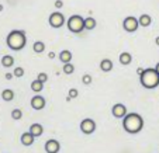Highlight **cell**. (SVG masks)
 <instances>
[{
	"label": "cell",
	"mask_w": 159,
	"mask_h": 153,
	"mask_svg": "<svg viewBox=\"0 0 159 153\" xmlns=\"http://www.w3.org/2000/svg\"><path fill=\"white\" fill-rule=\"evenodd\" d=\"M155 69H156V70H158V73H159V62H158V63H156V66H155Z\"/></svg>",
	"instance_id": "cell-33"
},
{
	"label": "cell",
	"mask_w": 159,
	"mask_h": 153,
	"mask_svg": "<svg viewBox=\"0 0 159 153\" xmlns=\"http://www.w3.org/2000/svg\"><path fill=\"white\" fill-rule=\"evenodd\" d=\"M49 25H51L52 28H61L63 24H65V17H63L62 13H52L51 15H49V20H48Z\"/></svg>",
	"instance_id": "cell-6"
},
{
	"label": "cell",
	"mask_w": 159,
	"mask_h": 153,
	"mask_svg": "<svg viewBox=\"0 0 159 153\" xmlns=\"http://www.w3.org/2000/svg\"><path fill=\"white\" fill-rule=\"evenodd\" d=\"M11 118L13 120H21V118H23V111H21L20 108H16V110H13L11 111Z\"/></svg>",
	"instance_id": "cell-23"
},
{
	"label": "cell",
	"mask_w": 159,
	"mask_h": 153,
	"mask_svg": "<svg viewBox=\"0 0 159 153\" xmlns=\"http://www.w3.org/2000/svg\"><path fill=\"white\" fill-rule=\"evenodd\" d=\"M59 60L62 63H68L72 60V52L68 51V49H63L62 52L59 54Z\"/></svg>",
	"instance_id": "cell-13"
},
{
	"label": "cell",
	"mask_w": 159,
	"mask_h": 153,
	"mask_svg": "<svg viewBox=\"0 0 159 153\" xmlns=\"http://www.w3.org/2000/svg\"><path fill=\"white\" fill-rule=\"evenodd\" d=\"M100 69H102L103 72H110V70H113V62H111L110 59H103L102 62H100Z\"/></svg>",
	"instance_id": "cell-15"
},
{
	"label": "cell",
	"mask_w": 159,
	"mask_h": 153,
	"mask_svg": "<svg viewBox=\"0 0 159 153\" xmlns=\"http://www.w3.org/2000/svg\"><path fill=\"white\" fill-rule=\"evenodd\" d=\"M80 131L84 133V135H90L96 131V122L90 118H84L80 122Z\"/></svg>",
	"instance_id": "cell-7"
},
{
	"label": "cell",
	"mask_w": 159,
	"mask_h": 153,
	"mask_svg": "<svg viewBox=\"0 0 159 153\" xmlns=\"http://www.w3.org/2000/svg\"><path fill=\"white\" fill-rule=\"evenodd\" d=\"M2 65H3L4 68H11L13 65H14V58H13L11 55H4V56L2 58Z\"/></svg>",
	"instance_id": "cell-16"
},
{
	"label": "cell",
	"mask_w": 159,
	"mask_h": 153,
	"mask_svg": "<svg viewBox=\"0 0 159 153\" xmlns=\"http://www.w3.org/2000/svg\"><path fill=\"white\" fill-rule=\"evenodd\" d=\"M13 73H14L16 77H23V76H24V69L18 66V68H16L14 72H13Z\"/></svg>",
	"instance_id": "cell-24"
},
{
	"label": "cell",
	"mask_w": 159,
	"mask_h": 153,
	"mask_svg": "<svg viewBox=\"0 0 159 153\" xmlns=\"http://www.w3.org/2000/svg\"><path fill=\"white\" fill-rule=\"evenodd\" d=\"M2 98H3L4 101H11V100L14 98V91L10 90V89L3 90V91H2Z\"/></svg>",
	"instance_id": "cell-20"
},
{
	"label": "cell",
	"mask_w": 159,
	"mask_h": 153,
	"mask_svg": "<svg viewBox=\"0 0 159 153\" xmlns=\"http://www.w3.org/2000/svg\"><path fill=\"white\" fill-rule=\"evenodd\" d=\"M68 96H69L70 98H76V97L79 96V91L76 90V89H70V90L68 91Z\"/></svg>",
	"instance_id": "cell-26"
},
{
	"label": "cell",
	"mask_w": 159,
	"mask_h": 153,
	"mask_svg": "<svg viewBox=\"0 0 159 153\" xmlns=\"http://www.w3.org/2000/svg\"><path fill=\"white\" fill-rule=\"evenodd\" d=\"M155 44L159 46V37H156V38H155Z\"/></svg>",
	"instance_id": "cell-32"
},
{
	"label": "cell",
	"mask_w": 159,
	"mask_h": 153,
	"mask_svg": "<svg viewBox=\"0 0 159 153\" xmlns=\"http://www.w3.org/2000/svg\"><path fill=\"white\" fill-rule=\"evenodd\" d=\"M111 112H113V115L116 118H124L127 115V107L124 104H121V103H117V104L113 105Z\"/></svg>",
	"instance_id": "cell-8"
},
{
	"label": "cell",
	"mask_w": 159,
	"mask_h": 153,
	"mask_svg": "<svg viewBox=\"0 0 159 153\" xmlns=\"http://www.w3.org/2000/svg\"><path fill=\"white\" fill-rule=\"evenodd\" d=\"M7 46L13 51H21V49L25 46L27 44V37H25V33L21 30H13L11 33L7 35Z\"/></svg>",
	"instance_id": "cell-2"
},
{
	"label": "cell",
	"mask_w": 159,
	"mask_h": 153,
	"mask_svg": "<svg viewBox=\"0 0 159 153\" xmlns=\"http://www.w3.org/2000/svg\"><path fill=\"white\" fill-rule=\"evenodd\" d=\"M31 107H33L34 110H37V111L42 110V108L45 107V98L42 96H34L33 98H31Z\"/></svg>",
	"instance_id": "cell-10"
},
{
	"label": "cell",
	"mask_w": 159,
	"mask_h": 153,
	"mask_svg": "<svg viewBox=\"0 0 159 153\" xmlns=\"http://www.w3.org/2000/svg\"><path fill=\"white\" fill-rule=\"evenodd\" d=\"M73 70H75V66H73L70 62L63 63V73H66V75H72Z\"/></svg>",
	"instance_id": "cell-22"
},
{
	"label": "cell",
	"mask_w": 159,
	"mask_h": 153,
	"mask_svg": "<svg viewBox=\"0 0 159 153\" xmlns=\"http://www.w3.org/2000/svg\"><path fill=\"white\" fill-rule=\"evenodd\" d=\"M142 72H144V69H142V68H138V69H137V73H138V75H141Z\"/></svg>",
	"instance_id": "cell-31"
},
{
	"label": "cell",
	"mask_w": 159,
	"mask_h": 153,
	"mask_svg": "<svg viewBox=\"0 0 159 153\" xmlns=\"http://www.w3.org/2000/svg\"><path fill=\"white\" fill-rule=\"evenodd\" d=\"M139 80H141V84L145 87V89H156L159 86V73L156 69L153 68H148L144 72L139 75Z\"/></svg>",
	"instance_id": "cell-3"
},
{
	"label": "cell",
	"mask_w": 159,
	"mask_h": 153,
	"mask_svg": "<svg viewBox=\"0 0 159 153\" xmlns=\"http://www.w3.org/2000/svg\"><path fill=\"white\" fill-rule=\"evenodd\" d=\"M38 80L45 83V81L48 80V75H47V73H38Z\"/></svg>",
	"instance_id": "cell-27"
},
{
	"label": "cell",
	"mask_w": 159,
	"mask_h": 153,
	"mask_svg": "<svg viewBox=\"0 0 159 153\" xmlns=\"http://www.w3.org/2000/svg\"><path fill=\"white\" fill-rule=\"evenodd\" d=\"M138 21H139V25H141V27H149L151 23H152V17H151L149 14H142Z\"/></svg>",
	"instance_id": "cell-14"
},
{
	"label": "cell",
	"mask_w": 159,
	"mask_h": 153,
	"mask_svg": "<svg viewBox=\"0 0 159 153\" xmlns=\"http://www.w3.org/2000/svg\"><path fill=\"white\" fill-rule=\"evenodd\" d=\"M118 59H120L121 65H125V66H127V65H129V63H131L132 58H131V55H129L128 52H123V54H120Z\"/></svg>",
	"instance_id": "cell-17"
},
{
	"label": "cell",
	"mask_w": 159,
	"mask_h": 153,
	"mask_svg": "<svg viewBox=\"0 0 159 153\" xmlns=\"http://www.w3.org/2000/svg\"><path fill=\"white\" fill-rule=\"evenodd\" d=\"M123 27H124V30H125L127 33H135V31L138 30V27H139V21L137 20L135 17H132V15H128V17L124 18Z\"/></svg>",
	"instance_id": "cell-5"
},
{
	"label": "cell",
	"mask_w": 159,
	"mask_h": 153,
	"mask_svg": "<svg viewBox=\"0 0 159 153\" xmlns=\"http://www.w3.org/2000/svg\"><path fill=\"white\" fill-rule=\"evenodd\" d=\"M44 84L45 83H42V81H39L38 79H37V80H34L33 83H31V90L35 91V93H41L42 89H44Z\"/></svg>",
	"instance_id": "cell-19"
},
{
	"label": "cell",
	"mask_w": 159,
	"mask_h": 153,
	"mask_svg": "<svg viewBox=\"0 0 159 153\" xmlns=\"http://www.w3.org/2000/svg\"><path fill=\"white\" fill-rule=\"evenodd\" d=\"M13 76H14V73H6V80H11Z\"/></svg>",
	"instance_id": "cell-29"
},
{
	"label": "cell",
	"mask_w": 159,
	"mask_h": 153,
	"mask_svg": "<svg viewBox=\"0 0 159 153\" xmlns=\"http://www.w3.org/2000/svg\"><path fill=\"white\" fill-rule=\"evenodd\" d=\"M48 58H49V59H54V58H55V52H49Z\"/></svg>",
	"instance_id": "cell-30"
},
{
	"label": "cell",
	"mask_w": 159,
	"mask_h": 153,
	"mask_svg": "<svg viewBox=\"0 0 159 153\" xmlns=\"http://www.w3.org/2000/svg\"><path fill=\"white\" fill-rule=\"evenodd\" d=\"M34 139H35V136L33 135V133L28 131V132H24L23 135H21V143L24 145V146H31V145L34 143Z\"/></svg>",
	"instance_id": "cell-11"
},
{
	"label": "cell",
	"mask_w": 159,
	"mask_h": 153,
	"mask_svg": "<svg viewBox=\"0 0 159 153\" xmlns=\"http://www.w3.org/2000/svg\"><path fill=\"white\" fill-rule=\"evenodd\" d=\"M92 80H93V79H92V76L87 75V73H86V75H83V77H82V83L86 84V86H87V84L92 83Z\"/></svg>",
	"instance_id": "cell-25"
},
{
	"label": "cell",
	"mask_w": 159,
	"mask_h": 153,
	"mask_svg": "<svg viewBox=\"0 0 159 153\" xmlns=\"http://www.w3.org/2000/svg\"><path fill=\"white\" fill-rule=\"evenodd\" d=\"M55 7H57V9H62V7H63V2H62V0H57V2H55Z\"/></svg>",
	"instance_id": "cell-28"
},
{
	"label": "cell",
	"mask_w": 159,
	"mask_h": 153,
	"mask_svg": "<svg viewBox=\"0 0 159 153\" xmlns=\"http://www.w3.org/2000/svg\"><path fill=\"white\" fill-rule=\"evenodd\" d=\"M144 126V120L139 114H135V112H129L124 117L123 120V128L125 132L131 133V135H135L138 133L139 131Z\"/></svg>",
	"instance_id": "cell-1"
},
{
	"label": "cell",
	"mask_w": 159,
	"mask_h": 153,
	"mask_svg": "<svg viewBox=\"0 0 159 153\" xmlns=\"http://www.w3.org/2000/svg\"><path fill=\"white\" fill-rule=\"evenodd\" d=\"M68 28L73 34H80L84 30V18L79 14H73L68 20Z\"/></svg>",
	"instance_id": "cell-4"
},
{
	"label": "cell",
	"mask_w": 159,
	"mask_h": 153,
	"mask_svg": "<svg viewBox=\"0 0 159 153\" xmlns=\"http://www.w3.org/2000/svg\"><path fill=\"white\" fill-rule=\"evenodd\" d=\"M59 149H61V145L55 139H49V141L45 142V152L47 153H58Z\"/></svg>",
	"instance_id": "cell-9"
},
{
	"label": "cell",
	"mask_w": 159,
	"mask_h": 153,
	"mask_svg": "<svg viewBox=\"0 0 159 153\" xmlns=\"http://www.w3.org/2000/svg\"><path fill=\"white\" fill-rule=\"evenodd\" d=\"M0 11H3V6L2 4H0Z\"/></svg>",
	"instance_id": "cell-34"
},
{
	"label": "cell",
	"mask_w": 159,
	"mask_h": 153,
	"mask_svg": "<svg viewBox=\"0 0 159 153\" xmlns=\"http://www.w3.org/2000/svg\"><path fill=\"white\" fill-rule=\"evenodd\" d=\"M30 132L33 133L35 138H38V136H41L42 132H44V126H42L41 124H33V125L30 126Z\"/></svg>",
	"instance_id": "cell-12"
},
{
	"label": "cell",
	"mask_w": 159,
	"mask_h": 153,
	"mask_svg": "<svg viewBox=\"0 0 159 153\" xmlns=\"http://www.w3.org/2000/svg\"><path fill=\"white\" fill-rule=\"evenodd\" d=\"M96 28V20L93 17L84 18V30H94Z\"/></svg>",
	"instance_id": "cell-18"
},
{
	"label": "cell",
	"mask_w": 159,
	"mask_h": 153,
	"mask_svg": "<svg viewBox=\"0 0 159 153\" xmlns=\"http://www.w3.org/2000/svg\"><path fill=\"white\" fill-rule=\"evenodd\" d=\"M33 49H34V52H37V54H41V52L45 51V44L42 41H35L33 45Z\"/></svg>",
	"instance_id": "cell-21"
}]
</instances>
